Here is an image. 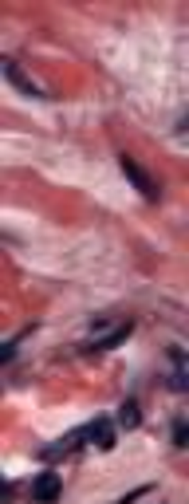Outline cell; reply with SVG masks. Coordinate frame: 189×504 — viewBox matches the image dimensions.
Listing matches in <instances>:
<instances>
[{
    "mask_svg": "<svg viewBox=\"0 0 189 504\" xmlns=\"http://www.w3.org/2000/svg\"><path fill=\"white\" fill-rule=\"evenodd\" d=\"M138 422H142V414H138V402H134V398H126V402H122V410H119V426L134 429Z\"/></svg>",
    "mask_w": 189,
    "mask_h": 504,
    "instance_id": "obj_5",
    "label": "cell"
},
{
    "mask_svg": "<svg viewBox=\"0 0 189 504\" xmlns=\"http://www.w3.org/2000/svg\"><path fill=\"white\" fill-rule=\"evenodd\" d=\"M173 441H178V445H185V422H173Z\"/></svg>",
    "mask_w": 189,
    "mask_h": 504,
    "instance_id": "obj_6",
    "label": "cell"
},
{
    "mask_svg": "<svg viewBox=\"0 0 189 504\" xmlns=\"http://www.w3.org/2000/svg\"><path fill=\"white\" fill-rule=\"evenodd\" d=\"M122 173H126V178L134 181L138 189H142V197H146V201H158V197H162L158 181H150V178H146V170H142V166H138L134 158H126V154H122Z\"/></svg>",
    "mask_w": 189,
    "mask_h": 504,
    "instance_id": "obj_1",
    "label": "cell"
},
{
    "mask_svg": "<svg viewBox=\"0 0 189 504\" xmlns=\"http://www.w3.org/2000/svg\"><path fill=\"white\" fill-rule=\"evenodd\" d=\"M4 75H9V79H12V83H16V87H20V91H24V95H43V91H40V87H36V83H32V79H28V75H24V71H20V63H4Z\"/></svg>",
    "mask_w": 189,
    "mask_h": 504,
    "instance_id": "obj_4",
    "label": "cell"
},
{
    "mask_svg": "<svg viewBox=\"0 0 189 504\" xmlns=\"http://www.w3.org/2000/svg\"><path fill=\"white\" fill-rule=\"evenodd\" d=\"M83 437H91V445H99V449H114V426L107 418H94L83 429Z\"/></svg>",
    "mask_w": 189,
    "mask_h": 504,
    "instance_id": "obj_3",
    "label": "cell"
},
{
    "mask_svg": "<svg viewBox=\"0 0 189 504\" xmlns=\"http://www.w3.org/2000/svg\"><path fill=\"white\" fill-rule=\"evenodd\" d=\"M60 488H63L60 473H40V477H36V485H32V500L36 504H55Z\"/></svg>",
    "mask_w": 189,
    "mask_h": 504,
    "instance_id": "obj_2",
    "label": "cell"
}]
</instances>
